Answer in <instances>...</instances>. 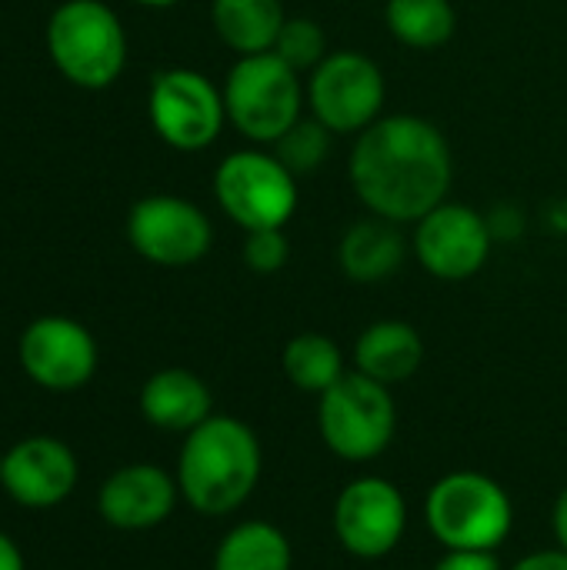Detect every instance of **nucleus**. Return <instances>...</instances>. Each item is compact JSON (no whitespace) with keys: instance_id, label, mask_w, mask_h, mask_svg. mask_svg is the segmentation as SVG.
Masks as SVG:
<instances>
[{"instance_id":"9","label":"nucleus","mask_w":567,"mask_h":570,"mask_svg":"<svg viewBox=\"0 0 567 570\" xmlns=\"http://www.w3.org/2000/svg\"><path fill=\"white\" fill-rule=\"evenodd\" d=\"M17 361L37 387L50 394H70L90 384L100 354L94 334L80 321L43 314L23 327L17 341Z\"/></svg>"},{"instance_id":"4","label":"nucleus","mask_w":567,"mask_h":570,"mask_svg":"<svg viewBox=\"0 0 567 570\" xmlns=\"http://www.w3.org/2000/svg\"><path fill=\"white\" fill-rule=\"evenodd\" d=\"M47 50L57 70L84 87H110L127 63V37L117 13L100 0H67L47 20Z\"/></svg>"},{"instance_id":"1","label":"nucleus","mask_w":567,"mask_h":570,"mask_svg":"<svg viewBox=\"0 0 567 570\" xmlns=\"http://www.w3.org/2000/svg\"><path fill=\"white\" fill-rule=\"evenodd\" d=\"M451 147L444 134L411 114L378 117L358 134L351 154V184L358 197L384 220L418 224L451 187Z\"/></svg>"},{"instance_id":"23","label":"nucleus","mask_w":567,"mask_h":570,"mask_svg":"<svg viewBox=\"0 0 567 570\" xmlns=\"http://www.w3.org/2000/svg\"><path fill=\"white\" fill-rule=\"evenodd\" d=\"M331 130L314 117V120H297L284 137L274 140L277 147V160L297 177V174H311L324 164L328 157V147H331Z\"/></svg>"},{"instance_id":"6","label":"nucleus","mask_w":567,"mask_h":570,"mask_svg":"<svg viewBox=\"0 0 567 570\" xmlns=\"http://www.w3.org/2000/svg\"><path fill=\"white\" fill-rule=\"evenodd\" d=\"M301 97L297 70L274 50L241 57L224 80L231 124L257 144H274L301 120Z\"/></svg>"},{"instance_id":"29","label":"nucleus","mask_w":567,"mask_h":570,"mask_svg":"<svg viewBox=\"0 0 567 570\" xmlns=\"http://www.w3.org/2000/svg\"><path fill=\"white\" fill-rule=\"evenodd\" d=\"M551 531H555L558 548L567 551V488L558 494V501H555V508H551Z\"/></svg>"},{"instance_id":"12","label":"nucleus","mask_w":567,"mask_h":570,"mask_svg":"<svg viewBox=\"0 0 567 570\" xmlns=\"http://www.w3.org/2000/svg\"><path fill=\"white\" fill-rule=\"evenodd\" d=\"M211 220L207 214L170 194L144 197L127 214L130 247L157 267H190L211 250Z\"/></svg>"},{"instance_id":"19","label":"nucleus","mask_w":567,"mask_h":570,"mask_svg":"<svg viewBox=\"0 0 567 570\" xmlns=\"http://www.w3.org/2000/svg\"><path fill=\"white\" fill-rule=\"evenodd\" d=\"M211 20L217 37L237 50L241 57L267 53L277 43V33L284 27V7L281 0H214Z\"/></svg>"},{"instance_id":"8","label":"nucleus","mask_w":567,"mask_h":570,"mask_svg":"<svg viewBox=\"0 0 567 570\" xmlns=\"http://www.w3.org/2000/svg\"><path fill=\"white\" fill-rule=\"evenodd\" d=\"M311 110L331 134L368 130L384 104L381 67L358 50L328 53L311 73Z\"/></svg>"},{"instance_id":"17","label":"nucleus","mask_w":567,"mask_h":570,"mask_svg":"<svg viewBox=\"0 0 567 570\" xmlns=\"http://www.w3.org/2000/svg\"><path fill=\"white\" fill-rule=\"evenodd\" d=\"M421 361H424V341L404 321H378L354 344L358 371L388 387L414 377Z\"/></svg>"},{"instance_id":"5","label":"nucleus","mask_w":567,"mask_h":570,"mask_svg":"<svg viewBox=\"0 0 567 570\" xmlns=\"http://www.w3.org/2000/svg\"><path fill=\"white\" fill-rule=\"evenodd\" d=\"M317 431L331 454L341 461H374L381 458L398 431V404L391 387L351 371L331 391L317 397Z\"/></svg>"},{"instance_id":"28","label":"nucleus","mask_w":567,"mask_h":570,"mask_svg":"<svg viewBox=\"0 0 567 570\" xmlns=\"http://www.w3.org/2000/svg\"><path fill=\"white\" fill-rule=\"evenodd\" d=\"M0 570H27L20 544L7 531H0Z\"/></svg>"},{"instance_id":"30","label":"nucleus","mask_w":567,"mask_h":570,"mask_svg":"<svg viewBox=\"0 0 567 570\" xmlns=\"http://www.w3.org/2000/svg\"><path fill=\"white\" fill-rule=\"evenodd\" d=\"M137 3H144V7H174L180 0H137Z\"/></svg>"},{"instance_id":"13","label":"nucleus","mask_w":567,"mask_h":570,"mask_svg":"<svg viewBox=\"0 0 567 570\" xmlns=\"http://www.w3.org/2000/svg\"><path fill=\"white\" fill-rule=\"evenodd\" d=\"M491 224L468 204H438L418 220L414 254L421 267L441 281L475 277L491 254Z\"/></svg>"},{"instance_id":"21","label":"nucleus","mask_w":567,"mask_h":570,"mask_svg":"<svg viewBox=\"0 0 567 570\" xmlns=\"http://www.w3.org/2000/svg\"><path fill=\"white\" fill-rule=\"evenodd\" d=\"M281 364H284L287 381H291L297 391L317 394V397H321L324 391H331V387L348 374V371H344V354H341V347H338L331 337L314 334V331L291 337L287 347H284V354H281Z\"/></svg>"},{"instance_id":"31","label":"nucleus","mask_w":567,"mask_h":570,"mask_svg":"<svg viewBox=\"0 0 567 570\" xmlns=\"http://www.w3.org/2000/svg\"><path fill=\"white\" fill-rule=\"evenodd\" d=\"M0 471H3V454H0Z\"/></svg>"},{"instance_id":"24","label":"nucleus","mask_w":567,"mask_h":570,"mask_svg":"<svg viewBox=\"0 0 567 570\" xmlns=\"http://www.w3.org/2000/svg\"><path fill=\"white\" fill-rule=\"evenodd\" d=\"M274 53L284 63H291L297 73L307 70V67L314 70L328 57V37H324L317 20H311V17H287L281 33H277Z\"/></svg>"},{"instance_id":"25","label":"nucleus","mask_w":567,"mask_h":570,"mask_svg":"<svg viewBox=\"0 0 567 570\" xmlns=\"http://www.w3.org/2000/svg\"><path fill=\"white\" fill-rule=\"evenodd\" d=\"M291 257V244L284 237V227L274 230H247L244 240V264L254 274H277Z\"/></svg>"},{"instance_id":"7","label":"nucleus","mask_w":567,"mask_h":570,"mask_svg":"<svg viewBox=\"0 0 567 570\" xmlns=\"http://www.w3.org/2000/svg\"><path fill=\"white\" fill-rule=\"evenodd\" d=\"M214 194L224 214L244 230H274L297 210L294 174L271 154L237 150L221 160Z\"/></svg>"},{"instance_id":"10","label":"nucleus","mask_w":567,"mask_h":570,"mask_svg":"<svg viewBox=\"0 0 567 570\" xmlns=\"http://www.w3.org/2000/svg\"><path fill=\"white\" fill-rule=\"evenodd\" d=\"M150 124L174 150H204L217 140L227 107L217 87L187 67H174L150 83Z\"/></svg>"},{"instance_id":"26","label":"nucleus","mask_w":567,"mask_h":570,"mask_svg":"<svg viewBox=\"0 0 567 570\" xmlns=\"http://www.w3.org/2000/svg\"><path fill=\"white\" fill-rule=\"evenodd\" d=\"M434 570H501L495 551H444Z\"/></svg>"},{"instance_id":"11","label":"nucleus","mask_w":567,"mask_h":570,"mask_svg":"<svg viewBox=\"0 0 567 570\" xmlns=\"http://www.w3.org/2000/svg\"><path fill=\"white\" fill-rule=\"evenodd\" d=\"M408 531V504L388 478H358L334 501V538L361 561L388 558Z\"/></svg>"},{"instance_id":"27","label":"nucleus","mask_w":567,"mask_h":570,"mask_svg":"<svg viewBox=\"0 0 567 570\" xmlns=\"http://www.w3.org/2000/svg\"><path fill=\"white\" fill-rule=\"evenodd\" d=\"M511 570H567V551L555 548V551H538L521 558Z\"/></svg>"},{"instance_id":"15","label":"nucleus","mask_w":567,"mask_h":570,"mask_svg":"<svg viewBox=\"0 0 567 570\" xmlns=\"http://www.w3.org/2000/svg\"><path fill=\"white\" fill-rule=\"evenodd\" d=\"M180 501L177 478L160 464H124L97 491V514L107 528L140 534L160 528Z\"/></svg>"},{"instance_id":"14","label":"nucleus","mask_w":567,"mask_h":570,"mask_svg":"<svg viewBox=\"0 0 567 570\" xmlns=\"http://www.w3.org/2000/svg\"><path fill=\"white\" fill-rule=\"evenodd\" d=\"M80 481L77 454L53 434H30L3 451L0 488L27 511H50L63 504Z\"/></svg>"},{"instance_id":"3","label":"nucleus","mask_w":567,"mask_h":570,"mask_svg":"<svg viewBox=\"0 0 567 570\" xmlns=\"http://www.w3.org/2000/svg\"><path fill=\"white\" fill-rule=\"evenodd\" d=\"M424 521L444 551H498L515 528V504L495 478L454 471L428 491Z\"/></svg>"},{"instance_id":"18","label":"nucleus","mask_w":567,"mask_h":570,"mask_svg":"<svg viewBox=\"0 0 567 570\" xmlns=\"http://www.w3.org/2000/svg\"><path fill=\"white\" fill-rule=\"evenodd\" d=\"M404 254H408V244H404L398 224L384 220V217L354 224L341 237V247H338L341 271L358 284L388 281L404 264Z\"/></svg>"},{"instance_id":"22","label":"nucleus","mask_w":567,"mask_h":570,"mask_svg":"<svg viewBox=\"0 0 567 570\" xmlns=\"http://www.w3.org/2000/svg\"><path fill=\"white\" fill-rule=\"evenodd\" d=\"M391 33L418 50H431L451 40L458 17L451 0H388Z\"/></svg>"},{"instance_id":"16","label":"nucleus","mask_w":567,"mask_h":570,"mask_svg":"<svg viewBox=\"0 0 567 570\" xmlns=\"http://www.w3.org/2000/svg\"><path fill=\"white\" fill-rule=\"evenodd\" d=\"M137 407L150 428L167 434H190L214 414V397L194 371L164 367L144 381Z\"/></svg>"},{"instance_id":"2","label":"nucleus","mask_w":567,"mask_h":570,"mask_svg":"<svg viewBox=\"0 0 567 570\" xmlns=\"http://www.w3.org/2000/svg\"><path fill=\"white\" fill-rule=\"evenodd\" d=\"M261 464L257 434L231 414H211L201 428L184 434L174 471L180 501L204 518H227L254 494Z\"/></svg>"},{"instance_id":"20","label":"nucleus","mask_w":567,"mask_h":570,"mask_svg":"<svg viewBox=\"0 0 567 570\" xmlns=\"http://www.w3.org/2000/svg\"><path fill=\"white\" fill-rule=\"evenodd\" d=\"M294 548L287 534L271 521H241L234 524L217 551L214 570H291Z\"/></svg>"}]
</instances>
